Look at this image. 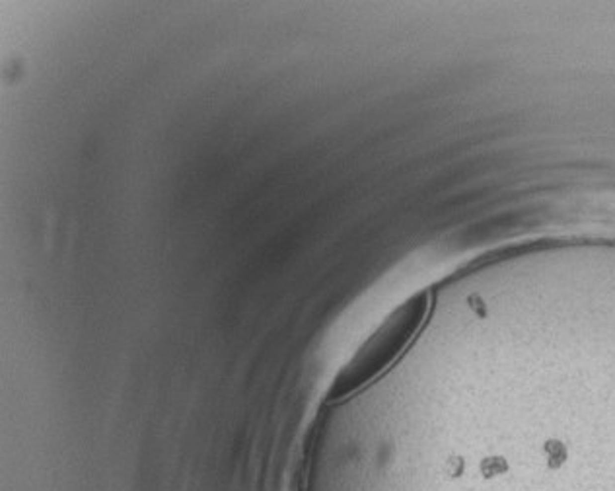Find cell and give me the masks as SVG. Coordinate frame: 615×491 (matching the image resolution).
Wrapping results in <instances>:
<instances>
[{
	"label": "cell",
	"instance_id": "6da1fadb",
	"mask_svg": "<svg viewBox=\"0 0 615 491\" xmlns=\"http://www.w3.org/2000/svg\"><path fill=\"white\" fill-rule=\"evenodd\" d=\"M431 310V295L427 291L413 295L399 304L364 343L354 357L335 376L329 399H343L358 392L374 378L393 365V361L407 349L419 329L423 327Z\"/></svg>",
	"mask_w": 615,
	"mask_h": 491
},
{
	"label": "cell",
	"instance_id": "7a4b0ae2",
	"mask_svg": "<svg viewBox=\"0 0 615 491\" xmlns=\"http://www.w3.org/2000/svg\"><path fill=\"white\" fill-rule=\"evenodd\" d=\"M481 468H483V474L487 478H493V476H499L504 470V462H501V460H485Z\"/></svg>",
	"mask_w": 615,
	"mask_h": 491
}]
</instances>
